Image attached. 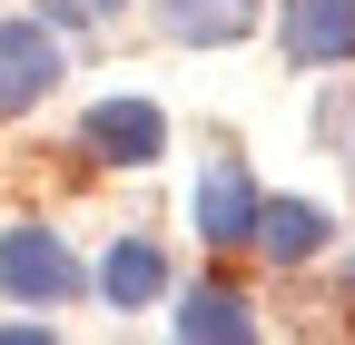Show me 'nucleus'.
Wrapping results in <instances>:
<instances>
[{
	"label": "nucleus",
	"mask_w": 355,
	"mask_h": 345,
	"mask_svg": "<svg viewBox=\"0 0 355 345\" xmlns=\"http://www.w3.org/2000/svg\"><path fill=\"white\" fill-rule=\"evenodd\" d=\"M119 0H50V20H109Z\"/></svg>",
	"instance_id": "nucleus-10"
},
{
	"label": "nucleus",
	"mask_w": 355,
	"mask_h": 345,
	"mask_svg": "<svg viewBox=\"0 0 355 345\" xmlns=\"http://www.w3.org/2000/svg\"><path fill=\"white\" fill-rule=\"evenodd\" d=\"M345 296H355V256H345Z\"/></svg>",
	"instance_id": "nucleus-11"
},
{
	"label": "nucleus",
	"mask_w": 355,
	"mask_h": 345,
	"mask_svg": "<svg viewBox=\"0 0 355 345\" xmlns=\"http://www.w3.org/2000/svg\"><path fill=\"white\" fill-rule=\"evenodd\" d=\"M60 89V30L50 20H0V109H40Z\"/></svg>",
	"instance_id": "nucleus-3"
},
{
	"label": "nucleus",
	"mask_w": 355,
	"mask_h": 345,
	"mask_svg": "<svg viewBox=\"0 0 355 345\" xmlns=\"http://www.w3.org/2000/svg\"><path fill=\"white\" fill-rule=\"evenodd\" d=\"M266 0H158V30L168 39H188V50H227V39L257 30Z\"/></svg>",
	"instance_id": "nucleus-6"
},
{
	"label": "nucleus",
	"mask_w": 355,
	"mask_h": 345,
	"mask_svg": "<svg viewBox=\"0 0 355 345\" xmlns=\"http://www.w3.org/2000/svg\"><path fill=\"white\" fill-rule=\"evenodd\" d=\"M247 247H266L277 267H306V256L326 247V207H306V197H257V227Z\"/></svg>",
	"instance_id": "nucleus-7"
},
{
	"label": "nucleus",
	"mask_w": 355,
	"mask_h": 345,
	"mask_svg": "<svg viewBox=\"0 0 355 345\" xmlns=\"http://www.w3.org/2000/svg\"><path fill=\"white\" fill-rule=\"evenodd\" d=\"M277 39H286L296 69H345L355 60V0H286Z\"/></svg>",
	"instance_id": "nucleus-4"
},
{
	"label": "nucleus",
	"mask_w": 355,
	"mask_h": 345,
	"mask_svg": "<svg viewBox=\"0 0 355 345\" xmlns=\"http://www.w3.org/2000/svg\"><path fill=\"white\" fill-rule=\"evenodd\" d=\"M99 296H109V306H158V296H168V256L148 237H119L99 256Z\"/></svg>",
	"instance_id": "nucleus-8"
},
{
	"label": "nucleus",
	"mask_w": 355,
	"mask_h": 345,
	"mask_svg": "<svg viewBox=\"0 0 355 345\" xmlns=\"http://www.w3.org/2000/svg\"><path fill=\"white\" fill-rule=\"evenodd\" d=\"M79 148L109 158V168H148V158L168 148V109H158V99H99V109L79 118Z\"/></svg>",
	"instance_id": "nucleus-2"
},
{
	"label": "nucleus",
	"mask_w": 355,
	"mask_h": 345,
	"mask_svg": "<svg viewBox=\"0 0 355 345\" xmlns=\"http://www.w3.org/2000/svg\"><path fill=\"white\" fill-rule=\"evenodd\" d=\"M178 335H188V345H247L257 316H247V296H237V286H198L188 306H178Z\"/></svg>",
	"instance_id": "nucleus-9"
},
{
	"label": "nucleus",
	"mask_w": 355,
	"mask_h": 345,
	"mask_svg": "<svg viewBox=\"0 0 355 345\" xmlns=\"http://www.w3.org/2000/svg\"><path fill=\"white\" fill-rule=\"evenodd\" d=\"M188 218H198L207 247H247V227H257V178H247V158H217V168H207L198 197H188Z\"/></svg>",
	"instance_id": "nucleus-5"
},
{
	"label": "nucleus",
	"mask_w": 355,
	"mask_h": 345,
	"mask_svg": "<svg viewBox=\"0 0 355 345\" xmlns=\"http://www.w3.org/2000/svg\"><path fill=\"white\" fill-rule=\"evenodd\" d=\"M79 286H89V267L50 227H0V296L10 306H69Z\"/></svg>",
	"instance_id": "nucleus-1"
}]
</instances>
